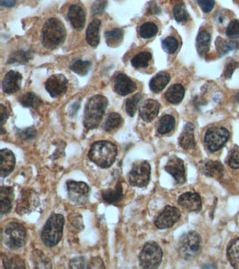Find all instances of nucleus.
Instances as JSON below:
<instances>
[{"instance_id":"obj_1","label":"nucleus","mask_w":239,"mask_h":269,"mask_svg":"<svg viewBox=\"0 0 239 269\" xmlns=\"http://www.w3.org/2000/svg\"><path fill=\"white\" fill-rule=\"evenodd\" d=\"M66 36L64 24L57 18L48 19L42 28V44L50 50H54L61 47L64 43Z\"/></svg>"},{"instance_id":"obj_2","label":"nucleus","mask_w":239,"mask_h":269,"mask_svg":"<svg viewBox=\"0 0 239 269\" xmlns=\"http://www.w3.org/2000/svg\"><path fill=\"white\" fill-rule=\"evenodd\" d=\"M117 147L111 142H95L88 152V158L95 165L102 168L111 167L117 156Z\"/></svg>"},{"instance_id":"obj_3","label":"nucleus","mask_w":239,"mask_h":269,"mask_svg":"<svg viewBox=\"0 0 239 269\" xmlns=\"http://www.w3.org/2000/svg\"><path fill=\"white\" fill-rule=\"evenodd\" d=\"M108 100L101 95H94L88 100L85 108L84 125L88 130L98 128L107 109Z\"/></svg>"},{"instance_id":"obj_4","label":"nucleus","mask_w":239,"mask_h":269,"mask_svg":"<svg viewBox=\"0 0 239 269\" xmlns=\"http://www.w3.org/2000/svg\"><path fill=\"white\" fill-rule=\"evenodd\" d=\"M64 224L65 218L63 215L54 213L49 217L41 234L44 245L48 247L58 245L63 236Z\"/></svg>"},{"instance_id":"obj_5","label":"nucleus","mask_w":239,"mask_h":269,"mask_svg":"<svg viewBox=\"0 0 239 269\" xmlns=\"http://www.w3.org/2000/svg\"><path fill=\"white\" fill-rule=\"evenodd\" d=\"M201 236L196 231L184 233L179 240L178 249L180 256L186 260H192L201 251Z\"/></svg>"},{"instance_id":"obj_6","label":"nucleus","mask_w":239,"mask_h":269,"mask_svg":"<svg viewBox=\"0 0 239 269\" xmlns=\"http://www.w3.org/2000/svg\"><path fill=\"white\" fill-rule=\"evenodd\" d=\"M5 245L12 249L24 247L27 239L26 228L18 222H11L5 227L3 234Z\"/></svg>"},{"instance_id":"obj_7","label":"nucleus","mask_w":239,"mask_h":269,"mask_svg":"<svg viewBox=\"0 0 239 269\" xmlns=\"http://www.w3.org/2000/svg\"><path fill=\"white\" fill-rule=\"evenodd\" d=\"M162 249L157 242H147L140 254V266L143 268H158L162 262Z\"/></svg>"},{"instance_id":"obj_8","label":"nucleus","mask_w":239,"mask_h":269,"mask_svg":"<svg viewBox=\"0 0 239 269\" xmlns=\"http://www.w3.org/2000/svg\"><path fill=\"white\" fill-rule=\"evenodd\" d=\"M151 167L146 161H138L133 165L129 173V182L132 187H146L150 182Z\"/></svg>"},{"instance_id":"obj_9","label":"nucleus","mask_w":239,"mask_h":269,"mask_svg":"<svg viewBox=\"0 0 239 269\" xmlns=\"http://www.w3.org/2000/svg\"><path fill=\"white\" fill-rule=\"evenodd\" d=\"M229 138V132L224 127H211L205 132L204 143L209 151L215 152L221 150Z\"/></svg>"},{"instance_id":"obj_10","label":"nucleus","mask_w":239,"mask_h":269,"mask_svg":"<svg viewBox=\"0 0 239 269\" xmlns=\"http://www.w3.org/2000/svg\"><path fill=\"white\" fill-rule=\"evenodd\" d=\"M66 185L68 197L71 201L77 204H84L88 201L90 188L87 184L83 182L68 180Z\"/></svg>"},{"instance_id":"obj_11","label":"nucleus","mask_w":239,"mask_h":269,"mask_svg":"<svg viewBox=\"0 0 239 269\" xmlns=\"http://www.w3.org/2000/svg\"><path fill=\"white\" fill-rule=\"evenodd\" d=\"M68 84V79L63 74H54L46 81L45 88L51 97L58 98L66 93Z\"/></svg>"},{"instance_id":"obj_12","label":"nucleus","mask_w":239,"mask_h":269,"mask_svg":"<svg viewBox=\"0 0 239 269\" xmlns=\"http://www.w3.org/2000/svg\"><path fill=\"white\" fill-rule=\"evenodd\" d=\"M181 217L179 209L168 205L162 213L156 219L155 224L159 229H166L172 227Z\"/></svg>"},{"instance_id":"obj_13","label":"nucleus","mask_w":239,"mask_h":269,"mask_svg":"<svg viewBox=\"0 0 239 269\" xmlns=\"http://www.w3.org/2000/svg\"><path fill=\"white\" fill-rule=\"evenodd\" d=\"M165 171L173 177L175 182L182 185L186 182V170L183 161L178 157H172L165 166Z\"/></svg>"},{"instance_id":"obj_14","label":"nucleus","mask_w":239,"mask_h":269,"mask_svg":"<svg viewBox=\"0 0 239 269\" xmlns=\"http://www.w3.org/2000/svg\"><path fill=\"white\" fill-rule=\"evenodd\" d=\"M114 91L121 96H126L134 93L137 89V85L125 74L118 73L114 80Z\"/></svg>"},{"instance_id":"obj_15","label":"nucleus","mask_w":239,"mask_h":269,"mask_svg":"<svg viewBox=\"0 0 239 269\" xmlns=\"http://www.w3.org/2000/svg\"><path fill=\"white\" fill-rule=\"evenodd\" d=\"M178 204L189 212H199L202 208V201L197 193L187 192L179 197Z\"/></svg>"},{"instance_id":"obj_16","label":"nucleus","mask_w":239,"mask_h":269,"mask_svg":"<svg viewBox=\"0 0 239 269\" xmlns=\"http://www.w3.org/2000/svg\"><path fill=\"white\" fill-rule=\"evenodd\" d=\"M68 17L76 31H81L84 29L86 24V13L82 7L76 4L70 5L68 9Z\"/></svg>"},{"instance_id":"obj_17","label":"nucleus","mask_w":239,"mask_h":269,"mask_svg":"<svg viewBox=\"0 0 239 269\" xmlns=\"http://www.w3.org/2000/svg\"><path fill=\"white\" fill-rule=\"evenodd\" d=\"M37 197L33 190L24 191L17 203V212L19 215L28 213L37 205Z\"/></svg>"},{"instance_id":"obj_18","label":"nucleus","mask_w":239,"mask_h":269,"mask_svg":"<svg viewBox=\"0 0 239 269\" xmlns=\"http://www.w3.org/2000/svg\"><path fill=\"white\" fill-rule=\"evenodd\" d=\"M160 104L155 100H145L140 107V116L145 122H151L158 116Z\"/></svg>"},{"instance_id":"obj_19","label":"nucleus","mask_w":239,"mask_h":269,"mask_svg":"<svg viewBox=\"0 0 239 269\" xmlns=\"http://www.w3.org/2000/svg\"><path fill=\"white\" fill-rule=\"evenodd\" d=\"M22 75L15 71H10L5 75L3 81V90L7 94H12L19 91L21 88Z\"/></svg>"},{"instance_id":"obj_20","label":"nucleus","mask_w":239,"mask_h":269,"mask_svg":"<svg viewBox=\"0 0 239 269\" xmlns=\"http://www.w3.org/2000/svg\"><path fill=\"white\" fill-rule=\"evenodd\" d=\"M16 165L15 155L8 149L1 150V166L0 174L2 178H6L14 171Z\"/></svg>"},{"instance_id":"obj_21","label":"nucleus","mask_w":239,"mask_h":269,"mask_svg":"<svg viewBox=\"0 0 239 269\" xmlns=\"http://www.w3.org/2000/svg\"><path fill=\"white\" fill-rule=\"evenodd\" d=\"M179 143L182 148L185 150H192L196 146L194 139V127L192 123H188L184 127L183 131L179 138Z\"/></svg>"},{"instance_id":"obj_22","label":"nucleus","mask_w":239,"mask_h":269,"mask_svg":"<svg viewBox=\"0 0 239 269\" xmlns=\"http://www.w3.org/2000/svg\"><path fill=\"white\" fill-rule=\"evenodd\" d=\"M14 200V189L11 187L2 186L0 189V203H1V213H9L12 210V203Z\"/></svg>"},{"instance_id":"obj_23","label":"nucleus","mask_w":239,"mask_h":269,"mask_svg":"<svg viewBox=\"0 0 239 269\" xmlns=\"http://www.w3.org/2000/svg\"><path fill=\"white\" fill-rule=\"evenodd\" d=\"M124 189L120 182L116 184L114 189H107L102 192V198L106 203L114 204L121 201L124 197Z\"/></svg>"},{"instance_id":"obj_24","label":"nucleus","mask_w":239,"mask_h":269,"mask_svg":"<svg viewBox=\"0 0 239 269\" xmlns=\"http://www.w3.org/2000/svg\"><path fill=\"white\" fill-rule=\"evenodd\" d=\"M170 79H171V76L169 73L165 72H159L150 81V89L154 93H160L169 84Z\"/></svg>"},{"instance_id":"obj_25","label":"nucleus","mask_w":239,"mask_h":269,"mask_svg":"<svg viewBox=\"0 0 239 269\" xmlns=\"http://www.w3.org/2000/svg\"><path fill=\"white\" fill-rule=\"evenodd\" d=\"M100 25H101V22L98 19H95L88 25L86 33V41L92 47H96L100 42L99 30H100Z\"/></svg>"},{"instance_id":"obj_26","label":"nucleus","mask_w":239,"mask_h":269,"mask_svg":"<svg viewBox=\"0 0 239 269\" xmlns=\"http://www.w3.org/2000/svg\"><path fill=\"white\" fill-rule=\"evenodd\" d=\"M185 90L182 84H173L166 93V98L171 104H178L183 100Z\"/></svg>"},{"instance_id":"obj_27","label":"nucleus","mask_w":239,"mask_h":269,"mask_svg":"<svg viewBox=\"0 0 239 269\" xmlns=\"http://www.w3.org/2000/svg\"><path fill=\"white\" fill-rule=\"evenodd\" d=\"M210 41H211V36L207 31H201L198 35L197 39H196V49L200 56L202 57L208 53Z\"/></svg>"},{"instance_id":"obj_28","label":"nucleus","mask_w":239,"mask_h":269,"mask_svg":"<svg viewBox=\"0 0 239 269\" xmlns=\"http://www.w3.org/2000/svg\"><path fill=\"white\" fill-rule=\"evenodd\" d=\"M203 172L207 176L216 179H220L223 175L224 167L220 163L208 161L203 166Z\"/></svg>"},{"instance_id":"obj_29","label":"nucleus","mask_w":239,"mask_h":269,"mask_svg":"<svg viewBox=\"0 0 239 269\" xmlns=\"http://www.w3.org/2000/svg\"><path fill=\"white\" fill-rule=\"evenodd\" d=\"M226 256L231 266L239 269V238L230 242L226 249Z\"/></svg>"},{"instance_id":"obj_30","label":"nucleus","mask_w":239,"mask_h":269,"mask_svg":"<svg viewBox=\"0 0 239 269\" xmlns=\"http://www.w3.org/2000/svg\"><path fill=\"white\" fill-rule=\"evenodd\" d=\"M3 266L7 269L26 268L24 259L15 254H5L3 258Z\"/></svg>"},{"instance_id":"obj_31","label":"nucleus","mask_w":239,"mask_h":269,"mask_svg":"<svg viewBox=\"0 0 239 269\" xmlns=\"http://www.w3.org/2000/svg\"><path fill=\"white\" fill-rule=\"evenodd\" d=\"M104 37L108 46L116 47L123 41L124 31L122 28H115L112 31L105 32Z\"/></svg>"},{"instance_id":"obj_32","label":"nucleus","mask_w":239,"mask_h":269,"mask_svg":"<svg viewBox=\"0 0 239 269\" xmlns=\"http://www.w3.org/2000/svg\"><path fill=\"white\" fill-rule=\"evenodd\" d=\"M175 126V118L170 114L164 115L159 120L158 132L162 134L169 133L174 129Z\"/></svg>"},{"instance_id":"obj_33","label":"nucleus","mask_w":239,"mask_h":269,"mask_svg":"<svg viewBox=\"0 0 239 269\" xmlns=\"http://www.w3.org/2000/svg\"><path fill=\"white\" fill-rule=\"evenodd\" d=\"M19 102L24 107H32L35 109L40 107L42 104V99L33 92H29L21 96L19 98Z\"/></svg>"},{"instance_id":"obj_34","label":"nucleus","mask_w":239,"mask_h":269,"mask_svg":"<svg viewBox=\"0 0 239 269\" xmlns=\"http://www.w3.org/2000/svg\"><path fill=\"white\" fill-rule=\"evenodd\" d=\"M91 61H84L81 60H77V61L72 62L70 65V69L74 73L79 76H86L89 72L91 67Z\"/></svg>"},{"instance_id":"obj_35","label":"nucleus","mask_w":239,"mask_h":269,"mask_svg":"<svg viewBox=\"0 0 239 269\" xmlns=\"http://www.w3.org/2000/svg\"><path fill=\"white\" fill-rule=\"evenodd\" d=\"M217 51L220 56H224L229 51L237 50L239 49V42L235 40L223 41L218 40L217 43Z\"/></svg>"},{"instance_id":"obj_36","label":"nucleus","mask_w":239,"mask_h":269,"mask_svg":"<svg viewBox=\"0 0 239 269\" xmlns=\"http://www.w3.org/2000/svg\"><path fill=\"white\" fill-rule=\"evenodd\" d=\"M152 54L149 52H142L136 55L132 60L133 67L136 69L145 68L148 67L149 63L151 61Z\"/></svg>"},{"instance_id":"obj_37","label":"nucleus","mask_w":239,"mask_h":269,"mask_svg":"<svg viewBox=\"0 0 239 269\" xmlns=\"http://www.w3.org/2000/svg\"><path fill=\"white\" fill-rule=\"evenodd\" d=\"M33 263L37 268H50L51 263L50 260L44 255L42 251L36 249L33 253Z\"/></svg>"},{"instance_id":"obj_38","label":"nucleus","mask_w":239,"mask_h":269,"mask_svg":"<svg viewBox=\"0 0 239 269\" xmlns=\"http://www.w3.org/2000/svg\"><path fill=\"white\" fill-rule=\"evenodd\" d=\"M122 117L118 113H111L108 115L107 120L104 125V129L106 131L109 132L114 129L118 128L122 125Z\"/></svg>"},{"instance_id":"obj_39","label":"nucleus","mask_w":239,"mask_h":269,"mask_svg":"<svg viewBox=\"0 0 239 269\" xmlns=\"http://www.w3.org/2000/svg\"><path fill=\"white\" fill-rule=\"evenodd\" d=\"M158 33V27L155 23L147 22L140 28V36L143 39H150L155 37Z\"/></svg>"},{"instance_id":"obj_40","label":"nucleus","mask_w":239,"mask_h":269,"mask_svg":"<svg viewBox=\"0 0 239 269\" xmlns=\"http://www.w3.org/2000/svg\"><path fill=\"white\" fill-rule=\"evenodd\" d=\"M142 99H143V95L140 93H137L127 99V102H126V111L129 116L133 117L135 115L138 104L140 103Z\"/></svg>"},{"instance_id":"obj_41","label":"nucleus","mask_w":239,"mask_h":269,"mask_svg":"<svg viewBox=\"0 0 239 269\" xmlns=\"http://www.w3.org/2000/svg\"><path fill=\"white\" fill-rule=\"evenodd\" d=\"M173 15L178 23H185L188 21L189 14L183 3L177 4L173 8Z\"/></svg>"},{"instance_id":"obj_42","label":"nucleus","mask_w":239,"mask_h":269,"mask_svg":"<svg viewBox=\"0 0 239 269\" xmlns=\"http://www.w3.org/2000/svg\"><path fill=\"white\" fill-rule=\"evenodd\" d=\"M32 55L28 51H20L11 55L10 59L8 60L9 64H14V63H28L31 59Z\"/></svg>"},{"instance_id":"obj_43","label":"nucleus","mask_w":239,"mask_h":269,"mask_svg":"<svg viewBox=\"0 0 239 269\" xmlns=\"http://www.w3.org/2000/svg\"><path fill=\"white\" fill-rule=\"evenodd\" d=\"M162 47L168 54H174L178 49V42L173 37H169L162 41Z\"/></svg>"},{"instance_id":"obj_44","label":"nucleus","mask_w":239,"mask_h":269,"mask_svg":"<svg viewBox=\"0 0 239 269\" xmlns=\"http://www.w3.org/2000/svg\"><path fill=\"white\" fill-rule=\"evenodd\" d=\"M107 0H95L91 7V14L93 17H97L103 13L107 7Z\"/></svg>"},{"instance_id":"obj_45","label":"nucleus","mask_w":239,"mask_h":269,"mask_svg":"<svg viewBox=\"0 0 239 269\" xmlns=\"http://www.w3.org/2000/svg\"><path fill=\"white\" fill-rule=\"evenodd\" d=\"M226 35L230 38H239V21L234 19L229 23L226 28Z\"/></svg>"},{"instance_id":"obj_46","label":"nucleus","mask_w":239,"mask_h":269,"mask_svg":"<svg viewBox=\"0 0 239 269\" xmlns=\"http://www.w3.org/2000/svg\"><path fill=\"white\" fill-rule=\"evenodd\" d=\"M229 167L233 169L239 168V147H235L231 152L227 160Z\"/></svg>"},{"instance_id":"obj_47","label":"nucleus","mask_w":239,"mask_h":269,"mask_svg":"<svg viewBox=\"0 0 239 269\" xmlns=\"http://www.w3.org/2000/svg\"><path fill=\"white\" fill-rule=\"evenodd\" d=\"M18 134L21 139L24 140V141H31L36 137L37 131L35 127L32 126L30 128H25L24 130H19Z\"/></svg>"},{"instance_id":"obj_48","label":"nucleus","mask_w":239,"mask_h":269,"mask_svg":"<svg viewBox=\"0 0 239 269\" xmlns=\"http://www.w3.org/2000/svg\"><path fill=\"white\" fill-rule=\"evenodd\" d=\"M198 4L204 13H209L215 7V0H198Z\"/></svg>"},{"instance_id":"obj_49","label":"nucleus","mask_w":239,"mask_h":269,"mask_svg":"<svg viewBox=\"0 0 239 269\" xmlns=\"http://www.w3.org/2000/svg\"><path fill=\"white\" fill-rule=\"evenodd\" d=\"M86 264V259L84 256H77L70 260L69 267L70 268H84Z\"/></svg>"},{"instance_id":"obj_50","label":"nucleus","mask_w":239,"mask_h":269,"mask_svg":"<svg viewBox=\"0 0 239 269\" xmlns=\"http://www.w3.org/2000/svg\"><path fill=\"white\" fill-rule=\"evenodd\" d=\"M86 268L88 269H102L105 268L104 263L100 257H93L90 260Z\"/></svg>"},{"instance_id":"obj_51","label":"nucleus","mask_w":239,"mask_h":269,"mask_svg":"<svg viewBox=\"0 0 239 269\" xmlns=\"http://www.w3.org/2000/svg\"><path fill=\"white\" fill-rule=\"evenodd\" d=\"M237 67H238V63L235 61H231L229 63H228L227 65H226L225 70H224V76H225L226 79H230L231 77L233 72L236 70Z\"/></svg>"},{"instance_id":"obj_52","label":"nucleus","mask_w":239,"mask_h":269,"mask_svg":"<svg viewBox=\"0 0 239 269\" xmlns=\"http://www.w3.org/2000/svg\"><path fill=\"white\" fill-rule=\"evenodd\" d=\"M79 216L80 215L73 216V218L70 219V224L77 229L81 230L84 229V226H83L82 219H81L82 218L81 217L79 218Z\"/></svg>"},{"instance_id":"obj_53","label":"nucleus","mask_w":239,"mask_h":269,"mask_svg":"<svg viewBox=\"0 0 239 269\" xmlns=\"http://www.w3.org/2000/svg\"><path fill=\"white\" fill-rule=\"evenodd\" d=\"M1 107H0V111H1V122H2V125H3V126L4 124H5V122L7 121V120L9 118V113L7 112V110L6 109V107H5V106L3 105V104H1Z\"/></svg>"},{"instance_id":"obj_54","label":"nucleus","mask_w":239,"mask_h":269,"mask_svg":"<svg viewBox=\"0 0 239 269\" xmlns=\"http://www.w3.org/2000/svg\"><path fill=\"white\" fill-rule=\"evenodd\" d=\"M0 4L2 7L11 8L15 6L17 2L16 0H0Z\"/></svg>"},{"instance_id":"obj_55","label":"nucleus","mask_w":239,"mask_h":269,"mask_svg":"<svg viewBox=\"0 0 239 269\" xmlns=\"http://www.w3.org/2000/svg\"><path fill=\"white\" fill-rule=\"evenodd\" d=\"M160 11L159 7L156 5H152V6H150V9H149V12L152 14H159Z\"/></svg>"},{"instance_id":"obj_56","label":"nucleus","mask_w":239,"mask_h":269,"mask_svg":"<svg viewBox=\"0 0 239 269\" xmlns=\"http://www.w3.org/2000/svg\"><path fill=\"white\" fill-rule=\"evenodd\" d=\"M36 1H38V0H36Z\"/></svg>"}]
</instances>
